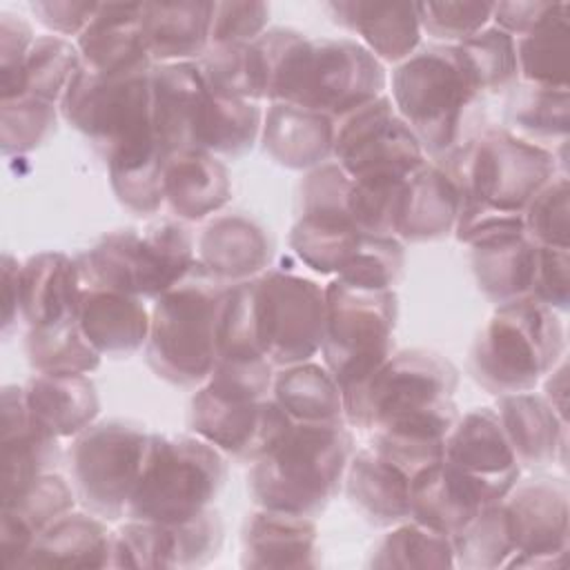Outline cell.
Returning <instances> with one entry per match:
<instances>
[{"mask_svg": "<svg viewBox=\"0 0 570 570\" xmlns=\"http://www.w3.org/2000/svg\"><path fill=\"white\" fill-rule=\"evenodd\" d=\"M334 20L358 33L363 47L385 62H403L421 40L416 4L394 2H330Z\"/></svg>", "mask_w": 570, "mask_h": 570, "instance_id": "obj_29", "label": "cell"}, {"mask_svg": "<svg viewBox=\"0 0 570 570\" xmlns=\"http://www.w3.org/2000/svg\"><path fill=\"white\" fill-rule=\"evenodd\" d=\"M82 58L76 45L62 36H40L31 45L22 67V96L56 102L62 100Z\"/></svg>", "mask_w": 570, "mask_h": 570, "instance_id": "obj_40", "label": "cell"}, {"mask_svg": "<svg viewBox=\"0 0 570 570\" xmlns=\"http://www.w3.org/2000/svg\"><path fill=\"white\" fill-rule=\"evenodd\" d=\"M316 548L312 517L261 508L243 530V559L247 568H309Z\"/></svg>", "mask_w": 570, "mask_h": 570, "instance_id": "obj_26", "label": "cell"}, {"mask_svg": "<svg viewBox=\"0 0 570 570\" xmlns=\"http://www.w3.org/2000/svg\"><path fill=\"white\" fill-rule=\"evenodd\" d=\"M539 245L525 234L472 245V267L479 289L497 305H508L532 294Z\"/></svg>", "mask_w": 570, "mask_h": 570, "instance_id": "obj_32", "label": "cell"}, {"mask_svg": "<svg viewBox=\"0 0 570 570\" xmlns=\"http://www.w3.org/2000/svg\"><path fill=\"white\" fill-rule=\"evenodd\" d=\"M263 98L343 118L383 96L381 60L352 38H305L292 29L265 31L254 42Z\"/></svg>", "mask_w": 570, "mask_h": 570, "instance_id": "obj_1", "label": "cell"}, {"mask_svg": "<svg viewBox=\"0 0 570 570\" xmlns=\"http://www.w3.org/2000/svg\"><path fill=\"white\" fill-rule=\"evenodd\" d=\"M494 2H419V24L421 31L430 33L443 42H456L472 38L479 33L488 20H492Z\"/></svg>", "mask_w": 570, "mask_h": 570, "instance_id": "obj_52", "label": "cell"}, {"mask_svg": "<svg viewBox=\"0 0 570 570\" xmlns=\"http://www.w3.org/2000/svg\"><path fill=\"white\" fill-rule=\"evenodd\" d=\"M510 120L517 129L532 138L568 136V89H552L541 85L523 87L510 105Z\"/></svg>", "mask_w": 570, "mask_h": 570, "instance_id": "obj_48", "label": "cell"}, {"mask_svg": "<svg viewBox=\"0 0 570 570\" xmlns=\"http://www.w3.org/2000/svg\"><path fill=\"white\" fill-rule=\"evenodd\" d=\"M325 312V289L309 278L285 272L256 278L258 343L274 365H298L321 350Z\"/></svg>", "mask_w": 570, "mask_h": 570, "instance_id": "obj_13", "label": "cell"}, {"mask_svg": "<svg viewBox=\"0 0 570 570\" xmlns=\"http://www.w3.org/2000/svg\"><path fill=\"white\" fill-rule=\"evenodd\" d=\"M232 285L198 261L156 298L147 336V363L174 385L209 379L218 358V325Z\"/></svg>", "mask_w": 570, "mask_h": 570, "instance_id": "obj_3", "label": "cell"}, {"mask_svg": "<svg viewBox=\"0 0 570 570\" xmlns=\"http://www.w3.org/2000/svg\"><path fill=\"white\" fill-rule=\"evenodd\" d=\"M456 47L476 91L503 89L519 73L514 36L499 27L481 29Z\"/></svg>", "mask_w": 570, "mask_h": 570, "instance_id": "obj_45", "label": "cell"}, {"mask_svg": "<svg viewBox=\"0 0 570 570\" xmlns=\"http://www.w3.org/2000/svg\"><path fill=\"white\" fill-rule=\"evenodd\" d=\"M171 554L169 568L203 566L216 557L223 541V525L214 510H205L198 517L169 525Z\"/></svg>", "mask_w": 570, "mask_h": 570, "instance_id": "obj_54", "label": "cell"}, {"mask_svg": "<svg viewBox=\"0 0 570 570\" xmlns=\"http://www.w3.org/2000/svg\"><path fill=\"white\" fill-rule=\"evenodd\" d=\"M27 354L31 367L51 374H87L100 365V354L85 338L78 318L31 327Z\"/></svg>", "mask_w": 570, "mask_h": 570, "instance_id": "obj_39", "label": "cell"}, {"mask_svg": "<svg viewBox=\"0 0 570 570\" xmlns=\"http://www.w3.org/2000/svg\"><path fill=\"white\" fill-rule=\"evenodd\" d=\"M114 537L100 517L67 512L45 528L20 566L102 568L111 566Z\"/></svg>", "mask_w": 570, "mask_h": 570, "instance_id": "obj_31", "label": "cell"}, {"mask_svg": "<svg viewBox=\"0 0 570 570\" xmlns=\"http://www.w3.org/2000/svg\"><path fill=\"white\" fill-rule=\"evenodd\" d=\"M36 541V532L13 512L2 510V525H0V552H2V563L13 568L20 566L24 554Z\"/></svg>", "mask_w": 570, "mask_h": 570, "instance_id": "obj_61", "label": "cell"}, {"mask_svg": "<svg viewBox=\"0 0 570 570\" xmlns=\"http://www.w3.org/2000/svg\"><path fill=\"white\" fill-rule=\"evenodd\" d=\"M36 42L31 24L16 13H0V78L2 100L22 96V67L24 58Z\"/></svg>", "mask_w": 570, "mask_h": 570, "instance_id": "obj_55", "label": "cell"}, {"mask_svg": "<svg viewBox=\"0 0 570 570\" xmlns=\"http://www.w3.org/2000/svg\"><path fill=\"white\" fill-rule=\"evenodd\" d=\"M403 263V245L394 236L361 234L356 252L338 272V281L363 289H390L401 278Z\"/></svg>", "mask_w": 570, "mask_h": 570, "instance_id": "obj_46", "label": "cell"}, {"mask_svg": "<svg viewBox=\"0 0 570 570\" xmlns=\"http://www.w3.org/2000/svg\"><path fill=\"white\" fill-rule=\"evenodd\" d=\"M443 461L472 481L485 505L508 497L519 479V461L490 407L472 410L454 423L445 439Z\"/></svg>", "mask_w": 570, "mask_h": 570, "instance_id": "obj_16", "label": "cell"}, {"mask_svg": "<svg viewBox=\"0 0 570 570\" xmlns=\"http://www.w3.org/2000/svg\"><path fill=\"white\" fill-rule=\"evenodd\" d=\"M325 367L341 390L374 374L392 354L396 296L392 289H363L334 281L325 287Z\"/></svg>", "mask_w": 570, "mask_h": 570, "instance_id": "obj_9", "label": "cell"}, {"mask_svg": "<svg viewBox=\"0 0 570 570\" xmlns=\"http://www.w3.org/2000/svg\"><path fill=\"white\" fill-rule=\"evenodd\" d=\"M200 76L207 89L223 98H263V76L254 45H209L200 56Z\"/></svg>", "mask_w": 570, "mask_h": 570, "instance_id": "obj_42", "label": "cell"}, {"mask_svg": "<svg viewBox=\"0 0 570 570\" xmlns=\"http://www.w3.org/2000/svg\"><path fill=\"white\" fill-rule=\"evenodd\" d=\"M56 129V109L53 102L38 100L33 96H18L2 100V120H0V145L2 154H24Z\"/></svg>", "mask_w": 570, "mask_h": 570, "instance_id": "obj_49", "label": "cell"}, {"mask_svg": "<svg viewBox=\"0 0 570 570\" xmlns=\"http://www.w3.org/2000/svg\"><path fill=\"white\" fill-rule=\"evenodd\" d=\"M476 94L459 47L436 45L399 62L390 100L423 151L439 156L454 149L461 120Z\"/></svg>", "mask_w": 570, "mask_h": 570, "instance_id": "obj_6", "label": "cell"}, {"mask_svg": "<svg viewBox=\"0 0 570 570\" xmlns=\"http://www.w3.org/2000/svg\"><path fill=\"white\" fill-rule=\"evenodd\" d=\"M82 65L100 76H127L149 69L142 33V4L100 2L76 42Z\"/></svg>", "mask_w": 570, "mask_h": 570, "instance_id": "obj_18", "label": "cell"}, {"mask_svg": "<svg viewBox=\"0 0 570 570\" xmlns=\"http://www.w3.org/2000/svg\"><path fill=\"white\" fill-rule=\"evenodd\" d=\"M345 472L347 497L370 521L390 525L410 517L412 479L374 448L361 450Z\"/></svg>", "mask_w": 570, "mask_h": 570, "instance_id": "obj_33", "label": "cell"}, {"mask_svg": "<svg viewBox=\"0 0 570 570\" xmlns=\"http://www.w3.org/2000/svg\"><path fill=\"white\" fill-rule=\"evenodd\" d=\"M220 452L200 436L149 434L142 472L127 505V517L174 525L207 510L225 481Z\"/></svg>", "mask_w": 570, "mask_h": 570, "instance_id": "obj_5", "label": "cell"}, {"mask_svg": "<svg viewBox=\"0 0 570 570\" xmlns=\"http://www.w3.org/2000/svg\"><path fill=\"white\" fill-rule=\"evenodd\" d=\"M216 2H147L142 33L147 51L163 65L189 62L212 45Z\"/></svg>", "mask_w": 570, "mask_h": 570, "instance_id": "obj_28", "label": "cell"}, {"mask_svg": "<svg viewBox=\"0 0 570 570\" xmlns=\"http://www.w3.org/2000/svg\"><path fill=\"white\" fill-rule=\"evenodd\" d=\"M198 263L225 283L252 281L269 263L267 234L243 214L218 216L198 238Z\"/></svg>", "mask_w": 570, "mask_h": 570, "instance_id": "obj_25", "label": "cell"}, {"mask_svg": "<svg viewBox=\"0 0 570 570\" xmlns=\"http://www.w3.org/2000/svg\"><path fill=\"white\" fill-rule=\"evenodd\" d=\"M149 434L131 421L91 423L73 436L69 468L73 485L91 514L120 519L142 472Z\"/></svg>", "mask_w": 570, "mask_h": 570, "instance_id": "obj_11", "label": "cell"}, {"mask_svg": "<svg viewBox=\"0 0 570 570\" xmlns=\"http://www.w3.org/2000/svg\"><path fill=\"white\" fill-rule=\"evenodd\" d=\"M100 2H71V0H47L33 2L31 11L36 13L38 22H42L53 33L65 36H80L85 27L91 22L94 13L98 11Z\"/></svg>", "mask_w": 570, "mask_h": 570, "instance_id": "obj_59", "label": "cell"}, {"mask_svg": "<svg viewBox=\"0 0 570 570\" xmlns=\"http://www.w3.org/2000/svg\"><path fill=\"white\" fill-rule=\"evenodd\" d=\"M261 118L263 114L254 100L212 94L196 129V149L238 158L252 149L261 131Z\"/></svg>", "mask_w": 570, "mask_h": 570, "instance_id": "obj_38", "label": "cell"}, {"mask_svg": "<svg viewBox=\"0 0 570 570\" xmlns=\"http://www.w3.org/2000/svg\"><path fill=\"white\" fill-rule=\"evenodd\" d=\"M191 234L180 223H158L147 232L120 229L102 236L76 258L82 287L116 289L158 298L194 267Z\"/></svg>", "mask_w": 570, "mask_h": 570, "instance_id": "obj_8", "label": "cell"}, {"mask_svg": "<svg viewBox=\"0 0 570 570\" xmlns=\"http://www.w3.org/2000/svg\"><path fill=\"white\" fill-rule=\"evenodd\" d=\"M483 499L456 468L443 459L412 479L410 517L450 539L483 508Z\"/></svg>", "mask_w": 570, "mask_h": 570, "instance_id": "obj_27", "label": "cell"}, {"mask_svg": "<svg viewBox=\"0 0 570 570\" xmlns=\"http://www.w3.org/2000/svg\"><path fill=\"white\" fill-rule=\"evenodd\" d=\"M563 354L554 309L532 296L499 305L472 347V372L492 394L530 392Z\"/></svg>", "mask_w": 570, "mask_h": 570, "instance_id": "obj_4", "label": "cell"}, {"mask_svg": "<svg viewBox=\"0 0 570 570\" xmlns=\"http://www.w3.org/2000/svg\"><path fill=\"white\" fill-rule=\"evenodd\" d=\"M78 325L85 338L102 356H131L147 345L151 318L140 296L116 289L82 287L78 305Z\"/></svg>", "mask_w": 570, "mask_h": 570, "instance_id": "obj_20", "label": "cell"}, {"mask_svg": "<svg viewBox=\"0 0 570 570\" xmlns=\"http://www.w3.org/2000/svg\"><path fill=\"white\" fill-rule=\"evenodd\" d=\"M570 254L566 247H539L532 298L550 309H566L570 301Z\"/></svg>", "mask_w": 570, "mask_h": 570, "instance_id": "obj_58", "label": "cell"}, {"mask_svg": "<svg viewBox=\"0 0 570 570\" xmlns=\"http://www.w3.org/2000/svg\"><path fill=\"white\" fill-rule=\"evenodd\" d=\"M20 269L22 265L4 254L2 256V330L9 332L16 314L20 312Z\"/></svg>", "mask_w": 570, "mask_h": 570, "instance_id": "obj_62", "label": "cell"}, {"mask_svg": "<svg viewBox=\"0 0 570 570\" xmlns=\"http://www.w3.org/2000/svg\"><path fill=\"white\" fill-rule=\"evenodd\" d=\"M272 385V363L265 356H243L218 358L205 387L236 401H261Z\"/></svg>", "mask_w": 570, "mask_h": 570, "instance_id": "obj_53", "label": "cell"}, {"mask_svg": "<svg viewBox=\"0 0 570 570\" xmlns=\"http://www.w3.org/2000/svg\"><path fill=\"white\" fill-rule=\"evenodd\" d=\"M294 421L276 401H236L203 387L191 399L189 425L214 445L240 461L263 456Z\"/></svg>", "mask_w": 570, "mask_h": 570, "instance_id": "obj_15", "label": "cell"}, {"mask_svg": "<svg viewBox=\"0 0 570 570\" xmlns=\"http://www.w3.org/2000/svg\"><path fill=\"white\" fill-rule=\"evenodd\" d=\"M517 461L546 465L557 456L566 423L543 396L532 392L503 394L497 412Z\"/></svg>", "mask_w": 570, "mask_h": 570, "instance_id": "obj_34", "label": "cell"}, {"mask_svg": "<svg viewBox=\"0 0 570 570\" xmlns=\"http://www.w3.org/2000/svg\"><path fill=\"white\" fill-rule=\"evenodd\" d=\"M350 448L352 436L343 421H294L254 461L249 492L261 508L314 517L336 494L347 470Z\"/></svg>", "mask_w": 570, "mask_h": 570, "instance_id": "obj_2", "label": "cell"}, {"mask_svg": "<svg viewBox=\"0 0 570 570\" xmlns=\"http://www.w3.org/2000/svg\"><path fill=\"white\" fill-rule=\"evenodd\" d=\"M559 2H494L492 18L497 27L510 36H525L537 29Z\"/></svg>", "mask_w": 570, "mask_h": 570, "instance_id": "obj_60", "label": "cell"}, {"mask_svg": "<svg viewBox=\"0 0 570 570\" xmlns=\"http://www.w3.org/2000/svg\"><path fill=\"white\" fill-rule=\"evenodd\" d=\"M24 401L31 421L53 439L78 436L100 412L96 385L87 374L38 372L24 385Z\"/></svg>", "mask_w": 570, "mask_h": 570, "instance_id": "obj_21", "label": "cell"}, {"mask_svg": "<svg viewBox=\"0 0 570 570\" xmlns=\"http://www.w3.org/2000/svg\"><path fill=\"white\" fill-rule=\"evenodd\" d=\"M232 196L227 167L209 151L183 149L167 156L165 200L171 212L185 220H200Z\"/></svg>", "mask_w": 570, "mask_h": 570, "instance_id": "obj_30", "label": "cell"}, {"mask_svg": "<svg viewBox=\"0 0 570 570\" xmlns=\"http://www.w3.org/2000/svg\"><path fill=\"white\" fill-rule=\"evenodd\" d=\"M568 4L557 9L517 42V65L530 85L568 89Z\"/></svg>", "mask_w": 570, "mask_h": 570, "instance_id": "obj_37", "label": "cell"}, {"mask_svg": "<svg viewBox=\"0 0 570 570\" xmlns=\"http://www.w3.org/2000/svg\"><path fill=\"white\" fill-rule=\"evenodd\" d=\"M403 183L394 178H352L347 212L361 234L394 236Z\"/></svg>", "mask_w": 570, "mask_h": 570, "instance_id": "obj_47", "label": "cell"}, {"mask_svg": "<svg viewBox=\"0 0 570 570\" xmlns=\"http://www.w3.org/2000/svg\"><path fill=\"white\" fill-rule=\"evenodd\" d=\"M263 145L289 169H316L334 154V118L298 105L272 102L263 122Z\"/></svg>", "mask_w": 570, "mask_h": 570, "instance_id": "obj_24", "label": "cell"}, {"mask_svg": "<svg viewBox=\"0 0 570 570\" xmlns=\"http://www.w3.org/2000/svg\"><path fill=\"white\" fill-rule=\"evenodd\" d=\"M267 20L265 2H216L212 45H249L263 36Z\"/></svg>", "mask_w": 570, "mask_h": 570, "instance_id": "obj_56", "label": "cell"}, {"mask_svg": "<svg viewBox=\"0 0 570 570\" xmlns=\"http://www.w3.org/2000/svg\"><path fill=\"white\" fill-rule=\"evenodd\" d=\"M456 367L441 354L407 350L365 381L343 390V412L356 428H379L390 419L452 401Z\"/></svg>", "mask_w": 570, "mask_h": 570, "instance_id": "obj_12", "label": "cell"}, {"mask_svg": "<svg viewBox=\"0 0 570 570\" xmlns=\"http://www.w3.org/2000/svg\"><path fill=\"white\" fill-rule=\"evenodd\" d=\"M80 296L78 265L62 252H40L20 269V314L31 327L76 318Z\"/></svg>", "mask_w": 570, "mask_h": 570, "instance_id": "obj_23", "label": "cell"}, {"mask_svg": "<svg viewBox=\"0 0 570 570\" xmlns=\"http://www.w3.org/2000/svg\"><path fill=\"white\" fill-rule=\"evenodd\" d=\"M570 187L566 176H554L525 207L523 232L539 247L570 245Z\"/></svg>", "mask_w": 570, "mask_h": 570, "instance_id": "obj_50", "label": "cell"}, {"mask_svg": "<svg viewBox=\"0 0 570 570\" xmlns=\"http://www.w3.org/2000/svg\"><path fill=\"white\" fill-rule=\"evenodd\" d=\"M334 158L350 178L407 180L425 165L421 142L387 96L350 111L334 125Z\"/></svg>", "mask_w": 570, "mask_h": 570, "instance_id": "obj_14", "label": "cell"}, {"mask_svg": "<svg viewBox=\"0 0 570 570\" xmlns=\"http://www.w3.org/2000/svg\"><path fill=\"white\" fill-rule=\"evenodd\" d=\"M461 187L441 167L423 165L401 189L394 236L423 243L445 236L459 218Z\"/></svg>", "mask_w": 570, "mask_h": 570, "instance_id": "obj_22", "label": "cell"}, {"mask_svg": "<svg viewBox=\"0 0 570 570\" xmlns=\"http://www.w3.org/2000/svg\"><path fill=\"white\" fill-rule=\"evenodd\" d=\"M461 154L448 171L461 196L505 214H521L554 178V154L510 131L492 129Z\"/></svg>", "mask_w": 570, "mask_h": 570, "instance_id": "obj_10", "label": "cell"}, {"mask_svg": "<svg viewBox=\"0 0 570 570\" xmlns=\"http://www.w3.org/2000/svg\"><path fill=\"white\" fill-rule=\"evenodd\" d=\"M454 557L463 568H497L514 557V541L503 503L483 505L476 517L452 537Z\"/></svg>", "mask_w": 570, "mask_h": 570, "instance_id": "obj_44", "label": "cell"}, {"mask_svg": "<svg viewBox=\"0 0 570 570\" xmlns=\"http://www.w3.org/2000/svg\"><path fill=\"white\" fill-rule=\"evenodd\" d=\"M370 566L374 568H450L454 566V546L419 521L403 523L381 539L374 548Z\"/></svg>", "mask_w": 570, "mask_h": 570, "instance_id": "obj_41", "label": "cell"}, {"mask_svg": "<svg viewBox=\"0 0 570 570\" xmlns=\"http://www.w3.org/2000/svg\"><path fill=\"white\" fill-rule=\"evenodd\" d=\"M62 116L111 160L158 145L151 116V69L127 76H100L85 65L71 78Z\"/></svg>", "mask_w": 570, "mask_h": 570, "instance_id": "obj_7", "label": "cell"}, {"mask_svg": "<svg viewBox=\"0 0 570 570\" xmlns=\"http://www.w3.org/2000/svg\"><path fill=\"white\" fill-rule=\"evenodd\" d=\"M165 163L160 145L111 160L109 176L118 200L138 214H154L165 200Z\"/></svg>", "mask_w": 570, "mask_h": 570, "instance_id": "obj_43", "label": "cell"}, {"mask_svg": "<svg viewBox=\"0 0 570 570\" xmlns=\"http://www.w3.org/2000/svg\"><path fill=\"white\" fill-rule=\"evenodd\" d=\"M71 508L73 490L62 476L51 472H42L40 476H36L22 494L2 505V510L20 517L36 532V537L53 521L71 512Z\"/></svg>", "mask_w": 570, "mask_h": 570, "instance_id": "obj_51", "label": "cell"}, {"mask_svg": "<svg viewBox=\"0 0 570 570\" xmlns=\"http://www.w3.org/2000/svg\"><path fill=\"white\" fill-rule=\"evenodd\" d=\"M514 557L508 566H557L568 550V490L557 479L521 485L503 503Z\"/></svg>", "mask_w": 570, "mask_h": 570, "instance_id": "obj_17", "label": "cell"}, {"mask_svg": "<svg viewBox=\"0 0 570 570\" xmlns=\"http://www.w3.org/2000/svg\"><path fill=\"white\" fill-rule=\"evenodd\" d=\"M352 187V178L341 169V165H321L312 169L303 185V214H350L347 212V194Z\"/></svg>", "mask_w": 570, "mask_h": 570, "instance_id": "obj_57", "label": "cell"}, {"mask_svg": "<svg viewBox=\"0 0 570 570\" xmlns=\"http://www.w3.org/2000/svg\"><path fill=\"white\" fill-rule=\"evenodd\" d=\"M550 407L559 414V419L566 423V405H568V367L561 363L557 370H550V379L546 383V396Z\"/></svg>", "mask_w": 570, "mask_h": 570, "instance_id": "obj_63", "label": "cell"}, {"mask_svg": "<svg viewBox=\"0 0 570 570\" xmlns=\"http://www.w3.org/2000/svg\"><path fill=\"white\" fill-rule=\"evenodd\" d=\"M274 401L292 421L327 423L343 419V390L327 367L316 363L287 365L274 379Z\"/></svg>", "mask_w": 570, "mask_h": 570, "instance_id": "obj_35", "label": "cell"}, {"mask_svg": "<svg viewBox=\"0 0 570 570\" xmlns=\"http://www.w3.org/2000/svg\"><path fill=\"white\" fill-rule=\"evenodd\" d=\"M212 91L198 65L169 62L151 69L154 134L165 154L196 149V129Z\"/></svg>", "mask_w": 570, "mask_h": 570, "instance_id": "obj_19", "label": "cell"}, {"mask_svg": "<svg viewBox=\"0 0 570 570\" xmlns=\"http://www.w3.org/2000/svg\"><path fill=\"white\" fill-rule=\"evenodd\" d=\"M361 232L350 214H303L289 234L298 258L321 274H338L352 258Z\"/></svg>", "mask_w": 570, "mask_h": 570, "instance_id": "obj_36", "label": "cell"}]
</instances>
